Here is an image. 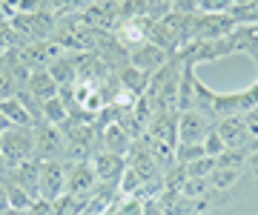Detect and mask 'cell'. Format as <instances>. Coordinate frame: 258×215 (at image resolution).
I'll use <instances>...</instances> for the list:
<instances>
[{
	"label": "cell",
	"instance_id": "cell-27",
	"mask_svg": "<svg viewBox=\"0 0 258 215\" xmlns=\"http://www.w3.org/2000/svg\"><path fill=\"white\" fill-rule=\"evenodd\" d=\"M224 150H227V144H224V138L218 135V132H215V126H212L210 135L204 138V152H207L210 158H218V155H221Z\"/></svg>",
	"mask_w": 258,
	"mask_h": 215
},
{
	"label": "cell",
	"instance_id": "cell-32",
	"mask_svg": "<svg viewBox=\"0 0 258 215\" xmlns=\"http://www.w3.org/2000/svg\"><path fill=\"white\" fill-rule=\"evenodd\" d=\"M247 167H249V169H252V172L258 175V150H252V152L247 155Z\"/></svg>",
	"mask_w": 258,
	"mask_h": 215
},
{
	"label": "cell",
	"instance_id": "cell-30",
	"mask_svg": "<svg viewBox=\"0 0 258 215\" xmlns=\"http://www.w3.org/2000/svg\"><path fill=\"white\" fill-rule=\"evenodd\" d=\"M29 215H55V204L46 198H37L35 204L29 206Z\"/></svg>",
	"mask_w": 258,
	"mask_h": 215
},
{
	"label": "cell",
	"instance_id": "cell-15",
	"mask_svg": "<svg viewBox=\"0 0 258 215\" xmlns=\"http://www.w3.org/2000/svg\"><path fill=\"white\" fill-rule=\"evenodd\" d=\"M49 75L57 81V86H60V92L63 89H72V86H78V57L75 55H60L55 60V63L49 66Z\"/></svg>",
	"mask_w": 258,
	"mask_h": 215
},
{
	"label": "cell",
	"instance_id": "cell-1",
	"mask_svg": "<svg viewBox=\"0 0 258 215\" xmlns=\"http://www.w3.org/2000/svg\"><path fill=\"white\" fill-rule=\"evenodd\" d=\"M258 106V81L235 92H212L204 81H195V109H201L212 123L232 115H247Z\"/></svg>",
	"mask_w": 258,
	"mask_h": 215
},
{
	"label": "cell",
	"instance_id": "cell-11",
	"mask_svg": "<svg viewBox=\"0 0 258 215\" xmlns=\"http://www.w3.org/2000/svg\"><path fill=\"white\" fill-rule=\"evenodd\" d=\"M23 89H26V92L32 95V98L40 103V106H43L46 101H52V98H57V95H60V86H57L55 78L49 75V69H35V72H29Z\"/></svg>",
	"mask_w": 258,
	"mask_h": 215
},
{
	"label": "cell",
	"instance_id": "cell-29",
	"mask_svg": "<svg viewBox=\"0 0 258 215\" xmlns=\"http://www.w3.org/2000/svg\"><path fill=\"white\" fill-rule=\"evenodd\" d=\"M244 129H247V140H249V144H255V140H258V106L244 115ZM247 150H249V147H247Z\"/></svg>",
	"mask_w": 258,
	"mask_h": 215
},
{
	"label": "cell",
	"instance_id": "cell-25",
	"mask_svg": "<svg viewBox=\"0 0 258 215\" xmlns=\"http://www.w3.org/2000/svg\"><path fill=\"white\" fill-rule=\"evenodd\" d=\"M20 40L15 35V26H12V20L0 18V52H9V49H18Z\"/></svg>",
	"mask_w": 258,
	"mask_h": 215
},
{
	"label": "cell",
	"instance_id": "cell-35",
	"mask_svg": "<svg viewBox=\"0 0 258 215\" xmlns=\"http://www.w3.org/2000/svg\"><path fill=\"white\" fill-rule=\"evenodd\" d=\"M0 12H3V0H0Z\"/></svg>",
	"mask_w": 258,
	"mask_h": 215
},
{
	"label": "cell",
	"instance_id": "cell-22",
	"mask_svg": "<svg viewBox=\"0 0 258 215\" xmlns=\"http://www.w3.org/2000/svg\"><path fill=\"white\" fill-rule=\"evenodd\" d=\"M247 150H224L218 158H215V169H244L247 164Z\"/></svg>",
	"mask_w": 258,
	"mask_h": 215
},
{
	"label": "cell",
	"instance_id": "cell-33",
	"mask_svg": "<svg viewBox=\"0 0 258 215\" xmlns=\"http://www.w3.org/2000/svg\"><path fill=\"white\" fill-rule=\"evenodd\" d=\"M0 215H29V212H23V209H12V206H9V209H3Z\"/></svg>",
	"mask_w": 258,
	"mask_h": 215
},
{
	"label": "cell",
	"instance_id": "cell-26",
	"mask_svg": "<svg viewBox=\"0 0 258 215\" xmlns=\"http://www.w3.org/2000/svg\"><path fill=\"white\" fill-rule=\"evenodd\" d=\"M235 6V0H198V12L204 15H227Z\"/></svg>",
	"mask_w": 258,
	"mask_h": 215
},
{
	"label": "cell",
	"instance_id": "cell-24",
	"mask_svg": "<svg viewBox=\"0 0 258 215\" xmlns=\"http://www.w3.org/2000/svg\"><path fill=\"white\" fill-rule=\"evenodd\" d=\"M178 192H184L186 198H210V192H212L210 178H186L184 187L178 189Z\"/></svg>",
	"mask_w": 258,
	"mask_h": 215
},
{
	"label": "cell",
	"instance_id": "cell-23",
	"mask_svg": "<svg viewBox=\"0 0 258 215\" xmlns=\"http://www.w3.org/2000/svg\"><path fill=\"white\" fill-rule=\"evenodd\" d=\"M144 209H147V204H144L141 198H135V195H120L118 204L112 206L106 215H144Z\"/></svg>",
	"mask_w": 258,
	"mask_h": 215
},
{
	"label": "cell",
	"instance_id": "cell-3",
	"mask_svg": "<svg viewBox=\"0 0 258 215\" xmlns=\"http://www.w3.org/2000/svg\"><path fill=\"white\" fill-rule=\"evenodd\" d=\"M35 129V158L37 161H63L66 152V138L60 126L40 121L32 126Z\"/></svg>",
	"mask_w": 258,
	"mask_h": 215
},
{
	"label": "cell",
	"instance_id": "cell-21",
	"mask_svg": "<svg viewBox=\"0 0 258 215\" xmlns=\"http://www.w3.org/2000/svg\"><path fill=\"white\" fill-rule=\"evenodd\" d=\"M6 198H9L12 209H23V212H29V206L35 204V198L29 195L26 189H20L18 184H12L9 178H6Z\"/></svg>",
	"mask_w": 258,
	"mask_h": 215
},
{
	"label": "cell",
	"instance_id": "cell-9",
	"mask_svg": "<svg viewBox=\"0 0 258 215\" xmlns=\"http://www.w3.org/2000/svg\"><path fill=\"white\" fill-rule=\"evenodd\" d=\"M95 187H98V178H95L92 164L89 161H69V169H66V192L86 198Z\"/></svg>",
	"mask_w": 258,
	"mask_h": 215
},
{
	"label": "cell",
	"instance_id": "cell-6",
	"mask_svg": "<svg viewBox=\"0 0 258 215\" xmlns=\"http://www.w3.org/2000/svg\"><path fill=\"white\" fill-rule=\"evenodd\" d=\"M215 123L201 109H186L178 115V144H204Z\"/></svg>",
	"mask_w": 258,
	"mask_h": 215
},
{
	"label": "cell",
	"instance_id": "cell-14",
	"mask_svg": "<svg viewBox=\"0 0 258 215\" xmlns=\"http://www.w3.org/2000/svg\"><path fill=\"white\" fill-rule=\"evenodd\" d=\"M0 118L9 123V126H35V115L29 112L23 101H20L18 95H12L6 101H0Z\"/></svg>",
	"mask_w": 258,
	"mask_h": 215
},
{
	"label": "cell",
	"instance_id": "cell-5",
	"mask_svg": "<svg viewBox=\"0 0 258 215\" xmlns=\"http://www.w3.org/2000/svg\"><path fill=\"white\" fill-rule=\"evenodd\" d=\"M66 169H69V161H40V198L57 201L63 195Z\"/></svg>",
	"mask_w": 258,
	"mask_h": 215
},
{
	"label": "cell",
	"instance_id": "cell-2",
	"mask_svg": "<svg viewBox=\"0 0 258 215\" xmlns=\"http://www.w3.org/2000/svg\"><path fill=\"white\" fill-rule=\"evenodd\" d=\"M0 155L6 158L9 169L35 158V129L32 126H9L0 135Z\"/></svg>",
	"mask_w": 258,
	"mask_h": 215
},
{
	"label": "cell",
	"instance_id": "cell-28",
	"mask_svg": "<svg viewBox=\"0 0 258 215\" xmlns=\"http://www.w3.org/2000/svg\"><path fill=\"white\" fill-rule=\"evenodd\" d=\"M18 89H20V84L15 81V75H12L9 69H0V101L12 98Z\"/></svg>",
	"mask_w": 258,
	"mask_h": 215
},
{
	"label": "cell",
	"instance_id": "cell-31",
	"mask_svg": "<svg viewBox=\"0 0 258 215\" xmlns=\"http://www.w3.org/2000/svg\"><path fill=\"white\" fill-rule=\"evenodd\" d=\"M9 209V198H6V175L0 178V212Z\"/></svg>",
	"mask_w": 258,
	"mask_h": 215
},
{
	"label": "cell",
	"instance_id": "cell-4",
	"mask_svg": "<svg viewBox=\"0 0 258 215\" xmlns=\"http://www.w3.org/2000/svg\"><path fill=\"white\" fill-rule=\"evenodd\" d=\"M126 63L135 66L138 72H144V75H155V72H161L166 63H169V55H166L161 46H155V43H149V40H144L141 46L129 49L126 55Z\"/></svg>",
	"mask_w": 258,
	"mask_h": 215
},
{
	"label": "cell",
	"instance_id": "cell-12",
	"mask_svg": "<svg viewBox=\"0 0 258 215\" xmlns=\"http://www.w3.org/2000/svg\"><path fill=\"white\" fill-rule=\"evenodd\" d=\"M215 132L224 138L227 150H247V129H244V115H232V118H221L215 121Z\"/></svg>",
	"mask_w": 258,
	"mask_h": 215
},
{
	"label": "cell",
	"instance_id": "cell-16",
	"mask_svg": "<svg viewBox=\"0 0 258 215\" xmlns=\"http://www.w3.org/2000/svg\"><path fill=\"white\" fill-rule=\"evenodd\" d=\"M129 147H132V135H129V132L123 129L118 121L106 123V129H103V147H101V150L115 152V155H123V158H126Z\"/></svg>",
	"mask_w": 258,
	"mask_h": 215
},
{
	"label": "cell",
	"instance_id": "cell-17",
	"mask_svg": "<svg viewBox=\"0 0 258 215\" xmlns=\"http://www.w3.org/2000/svg\"><path fill=\"white\" fill-rule=\"evenodd\" d=\"M92 0H40V9L55 15L57 20L63 18H75V15H83V9L89 6Z\"/></svg>",
	"mask_w": 258,
	"mask_h": 215
},
{
	"label": "cell",
	"instance_id": "cell-18",
	"mask_svg": "<svg viewBox=\"0 0 258 215\" xmlns=\"http://www.w3.org/2000/svg\"><path fill=\"white\" fill-rule=\"evenodd\" d=\"M69 118H72V106H69V103H66V98H60V95L40 106V121L52 123V126H63Z\"/></svg>",
	"mask_w": 258,
	"mask_h": 215
},
{
	"label": "cell",
	"instance_id": "cell-13",
	"mask_svg": "<svg viewBox=\"0 0 258 215\" xmlns=\"http://www.w3.org/2000/svg\"><path fill=\"white\" fill-rule=\"evenodd\" d=\"M118 198H120V189L115 184H98L86 195V209H83V215H106L112 206L118 204Z\"/></svg>",
	"mask_w": 258,
	"mask_h": 215
},
{
	"label": "cell",
	"instance_id": "cell-7",
	"mask_svg": "<svg viewBox=\"0 0 258 215\" xmlns=\"http://www.w3.org/2000/svg\"><path fill=\"white\" fill-rule=\"evenodd\" d=\"M235 32L230 15H204L198 12L192 23V40H221Z\"/></svg>",
	"mask_w": 258,
	"mask_h": 215
},
{
	"label": "cell",
	"instance_id": "cell-34",
	"mask_svg": "<svg viewBox=\"0 0 258 215\" xmlns=\"http://www.w3.org/2000/svg\"><path fill=\"white\" fill-rule=\"evenodd\" d=\"M249 3H258V0H235V6H249Z\"/></svg>",
	"mask_w": 258,
	"mask_h": 215
},
{
	"label": "cell",
	"instance_id": "cell-10",
	"mask_svg": "<svg viewBox=\"0 0 258 215\" xmlns=\"http://www.w3.org/2000/svg\"><path fill=\"white\" fill-rule=\"evenodd\" d=\"M6 178H9L12 184H18L20 189H26L35 201L40 198V161L37 158H29L23 164H18V167H12L6 172Z\"/></svg>",
	"mask_w": 258,
	"mask_h": 215
},
{
	"label": "cell",
	"instance_id": "cell-19",
	"mask_svg": "<svg viewBox=\"0 0 258 215\" xmlns=\"http://www.w3.org/2000/svg\"><path fill=\"white\" fill-rule=\"evenodd\" d=\"M241 175H244V169H212L210 172L212 192H227V189H232L241 181Z\"/></svg>",
	"mask_w": 258,
	"mask_h": 215
},
{
	"label": "cell",
	"instance_id": "cell-8",
	"mask_svg": "<svg viewBox=\"0 0 258 215\" xmlns=\"http://www.w3.org/2000/svg\"><path fill=\"white\" fill-rule=\"evenodd\" d=\"M89 164L95 169V178L98 184H115L118 187L123 172H126V158L123 155H115V152H106V150H98L89 155Z\"/></svg>",
	"mask_w": 258,
	"mask_h": 215
},
{
	"label": "cell",
	"instance_id": "cell-20",
	"mask_svg": "<svg viewBox=\"0 0 258 215\" xmlns=\"http://www.w3.org/2000/svg\"><path fill=\"white\" fill-rule=\"evenodd\" d=\"M52 204H55V215H83V209H86V198L63 192V195L57 198V201H52Z\"/></svg>",
	"mask_w": 258,
	"mask_h": 215
}]
</instances>
